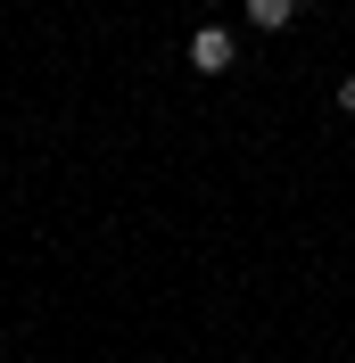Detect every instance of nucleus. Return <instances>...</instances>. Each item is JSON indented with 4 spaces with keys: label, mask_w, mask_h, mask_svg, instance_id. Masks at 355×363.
<instances>
[{
    "label": "nucleus",
    "mask_w": 355,
    "mask_h": 363,
    "mask_svg": "<svg viewBox=\"0 0 355 363\" xmlns=\"http://www.w3.org/2000/svg\"><path fill=\"white\" fill-rule=\"evenodd\" d=\"M190 67L199 74H231L240 67V42H231L223 25H199V33H190Z\"/></svg>",
    "instance_id": "nucleus-1"
},
{
    "label": "nucleus",
    "mask_w": 355,
    "mask_h": 363,
    "mask_svg": "<svg viewBox=\"0 0 355 363\" xmlns=\"http://www.w3.org/2000/svg\"><path fill=\"white\" fill-rule=\"evenodd\" d=\"M297 17V0H248V25H265V33H289Z\"/></svg>",
    "instance_id": "nucleus-2"
},
{
    "label": "nucleus",
    "mask_w": 355,
    "mask_h": 363,
    "mask_svg": "<svg viewBox=\"0 0 355 363\" xmlns=\"http://www.w3.org/2000/svg\"><path fill=\"white\" fill-rule=\"evenodd\" d=\"M331 99H339V116H355V74H347V83L331 91Z\"/></svg>",
    "instance_id": "nucleus-3"
}]
</instances>
